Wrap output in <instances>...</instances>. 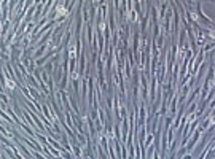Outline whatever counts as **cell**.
I'll return each mask as SVG.
<instances>
[{
    "mask_svg": "<svg viewBox=\"0 0 215 159\" xmlns=\"http://www.w3.org/2000/svg\"><path fill=\"white\" fill-rule=\"evenodd\" d=\"M8 92H5V91H2V103H5V105H8L10 103V97H8Z\"/></svg>",
    "mask_w": 215,
    "mask_h": 159,
    "instance_id": "1",
    "label": "cell"
}]
</instances>
